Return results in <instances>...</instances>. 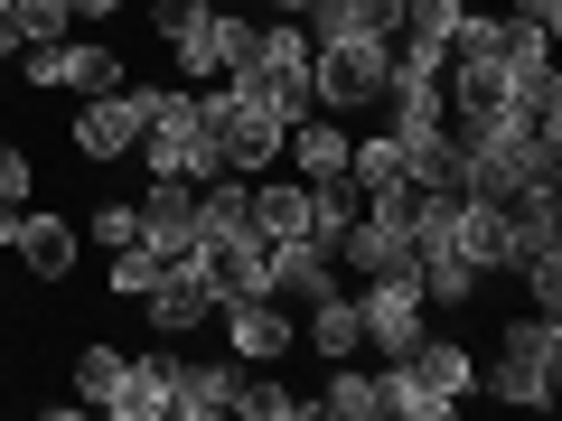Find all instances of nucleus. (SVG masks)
I'll return each instance as SVG.
<instances>
[{
	"label": "nucleus",
	"mask_w": 562,
	"mask_h": 421,
	"mask_svg": "<svg viewBox=\"0 0 562 421\" xmlns=\"http://www.w3.org/2000/svg\"><path fill=\"white\" fill-rule=\"evenodd\" d=\"M225 84H244L272 122L319 113V94H310V29L301 20H254V47H244V66H225Z\"/></svg>",
	"instance_id": "obj_1"
},
{
	"label": "nucleus",
	"mask_w": 562,
	"mask_h": 421,
	"mask_svg": "<svg viewBox=\"0 0 562 421\" xmlns=\"http://www.w3.org/2000/svg\"><path fill=\"white\" fill-rule=\"evenodd\" d=\"M487 394L516 402V412H553V384H562V319L553 309H525V319H506L497 338V365H487Z\"/></svg>",
	"instance_id": "obj_2"
},
{
	"label": "nucleus",
	"mask_w": 562,
	"mask_h": 421,
	"mask_svg": "<svg viewBox=\"0 0 562 421\" xmlns=\"http://www.w3.org/2000/svg\"><path fill=\"white\" fill-rule=\"evenodd\" d=\"M384 84H394V47H384V38H328V47H310V94H319V113H375Z\"/></svg>",
	"instance_id": "obj_3"
},
{
	"label": "nucleus",
	"mask_w": 562,
	"mask_h": 421,
	"mask_svg": "<svg viewBox=\"0 0 562 421\" xmlns=\"http://www.w3.org/2000/svg\"><path fill=\"white\" fill-rule=\"evenodd\" d=\"M160 103H169V84H132V76H122L113 94H94L76 122H66V140H76V150H85L94 169H103V160H132V150H140V132L160 122Z\"/></svg>",
	"instance_id": "obj_4"
},
{
	"label": "nucleus",
	"mask_w": 562,
	"mask_h": 421,
	"mask_svg": "<svg viewBox=\"0 0 562 421\" xmlns=\"http://www.w3.org/2000/svg\"><path fill=\"white\" fill-rule=\"evenodd\" d=\"M198 113H206V132H216V169H235V179H254V169H272L281 160V132L291 122H272L244 84H225L216 76V94H198Z\"/></svg>",
	"instance_id": "obj_5"
},
{
	"label": "nucleus",
	"mask_w": 562,
	"mask_h": 421,
	"mask_svg": "<svg viewBox=\"0 0 562 421\" xmlns=\"http://www.w3.org/2000/svg\"><path fill=\"white\" fill-rule=\"evenodd\" d=\"M150 179H216V132H206V113H198V94H169L160 103V122L140 132V150H132Z\"/></svg>",
	"instance_id": "obj_6"
},
{
	"label": "nucleus",
	"mask_w": 562,
	"mask_h": 421,
	"mask_svg": "<svg viewBox=\"0 0 562 421\" xmlns=\"http://www.w3.org/2000/svg\"><path fill=\"white\" fill-rule=\"evenodd\" d=\"M357 319H366V346H375L384 365L403 356V346L431 328V300H422V272L413 262H394V272H375V281H357Z\"/></svg>",
	"instance_id": "obj_7"
},
{
	"label": "nucleus",
	"mask_w": 562,
	"mask_h": 421,
	"mask_svg": "<svg viewBox=\"0 0 562 421\" xmlns=\"http://www.w3.org/2000/svg\"><path fill=\"white\" fill-rule=\"evenodd\" d=\"M132 206H140V243H150L169 272H188L198 243H206V235H198V187H188V179H150Z\"/></svg>",
	"instance_id": "obj_8"
},
{
	"label": "nucleus",
	"mask_w": 562,
	"mask_h": 421,
	"mask_svg": "<svg viewBox=\"0 0 562 421\" xmlns=\"http://www.w3.org/2000/svg\"><path fill=\"white\" fill-rule=\"evenodd\" d=\"M198 281L216 291V300H262L272 291V243L244 225V235H206L198 243Z\"/></svg>",
	"instance_id": "obj_9"
},
{
	"label": "nucleus",
	"mask_w": 562,
	"mask_h": 421,
	"mask_svg": "<svg viewBox=\"0 0 562 421\" xmlns=\"http://www.w3.org/2000/svg\"><path fill=\"white\" fill-rule=\"evenodd\" d=\"M244 47H254V20H244V10H206V20H188L179 38H169V57H179L188 84H216L225 66H244Z\"/></svg>",
	"instance_id": "obj_10"
},
{
	"label": "nucleus",
	"mask_w": 562,
	"mask_h": 421,
	"mask_svg": "<svg viewBox=\"0 0 562 421\" xmlns=\"http://www.w3.org/2000/svg\"><path fill=\"white\" fill-rule=\"evenodd\" d=\"M179 365L188 356H169V338H160L150 356L122 365V384L103 394V412H113V421H169V412H179Z\"/></svg>",
	"instance_id": "obj_11"
},
{
	"label": "nucleus",
	"mask_w": 562,
	"mask_h": 421,
	"mask_svg": "<svg viewBox=\"0 0 562 421\" xmlns=\"http://www.w3.org/2000/svg\"><path fill=\"white\" fill-rule=\"evenodd\" d=\"M216 319H225V356L235 365H281L291 338H301V319L281 300H216Z\"/></svg>",
	"instance_id": "obj_12"
},
{
	"label": "nucleus",
	"mask_w": 562,
	"mask_h": 421,
	"mask_svg": "<svg viewBox=\"0 0 562 421\" xmlns=\"http://www.w3.org/2000/svg\"><path fill=\"white\" fill-rule=\"evenodd\" d=\"M394 365H403V375H413V384H422V394H441V402H450V412H460V402H469V394H479V356H469V346H460V338H441V328H422V338H413V346H403V356H394Z\"/></svg>",
	"instance_id": "obj_13"
},
{
	"label": "nucleus",
	"mask_w": 562,
	"mask_h": 421,
	"mask_svg": "<svg viewBox=\"0 0 562 421\" xmlns=\"http://www.w3.org/2000/svg\"><path fill=\"white\" fill-rule=\"evenodd\" d=\"M76 253H85L76 216H47V206H20V235H10V262H20L29 281H66V272H76Z\"/></svg>",
	"instance_id": "obj_14"
},
{
	"label": "nucleus",
	"mask_w": 562,
	"mask_h": 421,
	"mask_svg": "<svg viewBox=\"0 0 562 421\" xmlns=\"http://www.w3.org/2000/svg\"><path fill=\"white\" fill-rule=\"evenodd\" d=\"M328 291H338V253H328V243H310V235L272 243V291H262V300L310 309V300H328Z\"/></svg>",
	"instance_id": "obj_15"
},
{
	"label": "nucleus",
	"mask_w": 562,
	"mask_h": 421,
	"mask_svg": "<svg viewBox=\"0 0 562 421\" xmlns=\"http://www.w3.org/2000/svg\"><path fill=\"white\" fill-rule=\"evenodd\" d=\"M450 253H469L487 281L516 272V235H506V206H497V197H469V187H460V216H450Z\"/></svg>",
	"instance_id": "obj_16"
},
{
	"label": "nucleus",
	"mask_w": 562,
	"mask_h": 421,
	"mask_svg": "<svg viewBox=\"0 0 562 421\" xmlns=\"http://www.w3.org/2000/svg\"><path fill=\"white\" fill-rule=\"evenodd\" d=\"M347 150H357L347 113H301L291 132H281V160L301 169V179H347Z\"/></svg>",
	"instance_id": "obj_17"
},
{
	"label": "nucleus",
	"mask_w": 562,
	"mask_h": 421,
	"mask_svg": "<svg viewBox=\"0 0 562 421\" xmlns=\"http://www.w3.org/2000/svg\"><path fill=\"white\" fill-rule=\"evenodd\" d=\"M140 319H150V328H160L169 346H179V338H198V328L216 319V291L198 281V262H188V272H160V291L140 300Z\"/></svg>",
	"instance_id": "obj_18"
},
{
	"label": "nucleus",
	"mask_w": 562,
	"mask_h": 421,
	"mask_svg": "<svg viewBox=\"0 0 562 421\" xmlns=\"http://www.w3.org/2000/svg\"><path fill=\"white\" fill-rule=\"evenodd\" d=\"M301 20H310V47H328V38H394L403 0H310Z\"/></svg>",
	"instance_id": "obj_19"
},
{
	"label": "nucleus",
	"mask_w": 562,
	"mask_h": 421,
	"mask_svg": "<svg viewBox=\"0 0 562 421\" xmlns=\"http://www.w3.org/2000/svg\"><path fill=\"white\" fill-rule=\"evenodd\" d=\"M310 412H328V421H384V375H366L357 356H338L328 384L310 394Z\"/></svg>",
	"instance_id": "obj_20"
},
{
	"label": "nucleus",
	"mask_w": 562,
	"mask_h": 421,
	"mask_svg": "<svg viewBox=\"0 0 562 421\" xmlns=\"http://www.w3.org/2000/svg\"><path fill=\"white\" fill-rule=\"evenodd\" d=\"M413 272H422V300H431V309H469V300L487 291V272H479L469 253H450V243H422Z\"/></svg>",
	"instance_id": "obj_21"
},
{
	"label": "nucleus",
	"mask_w": 562,
	"mask_h": 421,
	"mask_svg": "<svg viewBox=\"0 0 562 421\" xmlns=\"http://www.w3.org/2000/svg\"><path fill=\"white\" fill-rule=\"evenodd\" d=\"M291 319H301V338L319 346L328 365H338V356H357V346H366V319H357V291H328V300L291 309Z\"/></svg>",
	"instance_id": "obj_22"
},
{
	"label": "nucleus",
	"mask_w": 562,
	"mask_h": 421,
	"mask_svg": "<svg viewBox=\"0 0 562 421\" xmlns=\"http://www.w3.org/2000/svg\"><path fill=\"white\" fill-rule=\"evenodd\" d=\"M235 384H244L235 356H198V365H179V421H216V412H235Z\"/></svg>",
	"instance_id": "obj_23"
},
{
	"label": "nucleus",
	"mask_w": 562,
	"mask_h": 421,
	"mask_svg": "<svg viewBox=\"0 0 562 421\" xmlns=\"http://www.w3.org/2000/svg\"><path fill=\"white\" fill-rule=\"evenodd\" d=\"M254 235L262 243L310 235V179H254Z\"/></svg>",
	"instance_id": "obj_24"
},
{
	"label": "nucleus",
	"mask_w": 562,
	"mask_h": 421,
	"mask_svg": "<svg viewBox=\"0 0 562 421\" xmlns=\"http://www.w3.org/2000/svg\"><path fill=\"white\" fill-rule=\"evenodd\" d=\"M403 150V187H460L469 160H460V140L450 132H422V140H394Z\"/></svg>",
	"instance_id": "obj_25"
},
{
	"label": "nucleus",
	"mask_w": 562,
	"mask_h": 421,
	"mask_svg": "<svg viewBox=\"0 0 562 421\" xmlns=\"http://www.w3.org/2000/svg\"><path fill=\"white\" fill-rule=\"evenodd\" d=\"M235 412H254V421H310V394H291V384L272 375V365H244Z\"/></svg>",
	"instance_id": "obj_26"
},
{
	"label": "nucleus",
	"mask_w": 562,
	"mask_h": 421,
	"mask_svg": "<svg viewBox=\"0 0 562 421\" xmlns=\"http://www.w3.org/2000/svg\"><path fill=\"white\" fill-rule=\"evenodd\" d=\"M357 216H366V187L357 179H310V243H338Z\"/></svg>",
	"instance_id": "obj_27"
},
{
	"label": "nucleus",
	"mask_w": 562,
	"mask_h": 421,
	"mask_svg": "<svg viewBox=\"0 0 562 421\" xmlns=\"http://www.w3.org/2000/svg\"><path fill=\"white\" fill-rule=\"evenodd\" d=\"M347 179L375 197V187H403V150H394V132H366L357 150H347Z\"/></svg>",
	"instance_id": "obj_28"
},
{
	"label": "nucleus",
	"mask_w": 562,
	"mask_h": 421,
	"mask_svg": "<svg viewBox=\"0 0 562 421\" xmlns=\"http://www.w3.org/2000/svg\"><path fill=\"white\" fill-rule=\"evenodd\" d=\"M66 84H76V94H113L122 84V47H103V38H66Z\"/></svg>",
	"instance_id": "obj_29"
},
{
	"label": "nucleus",
	"mask_w": 562,
	"mask_h": 421,
	"mask_svg": "<svg viewBox=\"0 0 562 421\" xmlns=\"http://www.w3.org/2000/svg\"><path fill=\"white\" fill-rule=\"evenodd\" d=\"M122 365H132V356H122V346H103V338L76 356V402H85V412H103V394L122 384Z\"/></svg>",
	"instance_id": "obj_30"
},
{
	"label": "nucleus",
	"mask_w": 562,
	"mask_h": 421,
	"mask_svg": "<svg viewBox=\"0 0 562 421\" xmlns=\"http://www.w3.org/2000/svg\"><path fill=\"white\" fill-rule=\"evenodd\" d=\"M160 272H169V262L150 253V243H122V253H113V300H150Z\"/></svg>",
	"instance_id": "obj_31"
},
{
	"label": "nucleus",
	"mask_w": 562,
	"mask_h": 421,
	"mask_svg": "<svg viewBox=\"0 0 562 421\" xmlns=\"http://www.w3.org/2000/svg\"><path fill=\"white\" fill-rule=\"evenodd\" d=\"M384 412H394V421H450V402H441V394H422L403 365H384Z\"/></svg>",
	"instance_id": "obj_32"
},
{
	"label": "nucleus",
	"mask_w": 562,
	"mask_h": 421,
	"mask_svg": "<svg viewBox=\"0 0 562 421\" xmlns=\"http://www.w3.org/2000/svg\"><path fill=\"white\" fill-rule=\"evenodd\" d=\"M516 281H525V300H535V309H553V319H562V243H553V253H525Z\"/></svg>",
	"instance_id": "obj_33"
},
{
	"label": "nucleus",
	"mask_w": 562,
	"mask_h": 421,
	"mask_svg": "<svg viewBox=\"0 0 562 421\" xmlns=\"http://www.w3.org/2000/svg\"><path fill=\"white\" fill-rule=\"evenodd\" d=\"M10 10H20V47L66 38V29H76V10H66V0H10Z\"/></svg>",
	"instance_id": "obj_34"
},
{
	"label": "nucleus",
	"mask_w": 562,
	"mask_h": 421,
	"mask_svg": "<svg viewBox=\"0 0 562 421\" xmlns=\"http://www.w3.org/2000/svg\"><path fill=\"white\" fill-rule=\"evenodd\" d=\"M94 243H103V253L140 243V206H94Z\"/></svg>",
	"instance_id": "obj_35"
},
{
	"label": "nucleus",
	"mask_w": 562,
	"mask_h": 421,
	"mask_svg": "<svg viewBox=\"0 0 562 421\" xmlns=\"http://www.w3.org/2000/svg\"><path fill=\"white\" fill-rule=\"evenodd\" d=\"M29 179H38V160H29L20 140H0V197H10V206H29Z\"/></svg>",
	"instance_id": "obj_36"
},
{
	"label": "nucleus",
	"mask_w": 562,
	"mask_h": 421,
	"mask_svg": "<svg viewBox=\"0 0 562 421\" xmlns=\"http://www.w3.org/2000/svg\"><path fill=\"white\" fill-rule=\"evenodd\" d=\"M206 10H216V0H150V29H160V38H179V29L206 20Z\"/></svg>",
	"instance_id": "obj_37"
},
{
	"label": "nucleus",
	"mask_w": 562,
	"mask_h": 421,
	"mask_svg": "<svg viewBox=\"0 0 562 421\" xmlns=\"http://www.w3.org/2000/svg\"><path fill=\"white\" fill-rule=\"evenodd\" d=\"M10 57H20V10L0 0V76H10Z\"/></svg>",
	"instance_id": "obj_38"
},
{
	"label": "nucleus",
	"mask_w": 562,
	"mask_h": 421,
	"mask_svg": "<svg viewBox=\"0 0 562 421\" xmlns=\"http://www.w3.org/2000/svg\"><path fill=\"white\" fill-rule=\"evenodd\" d=\"M66 10H76V20H113L122 0H66Z\"/></svg>",
	"instance_id": "obj_39"
},
{
	"label": "nucleus",
	"mask_w": 562,
	"mask_h": 421,
	"mask_svg": "<svg viewBox=\"0 0 562 421\" xmlns=\"http://www.w3.org/2000/svg\"><path fill=\"white\" fill-rule=\"evenodd\" d=\"M10 235H20V206H10V197H0V253H10Z\"/></svg>",
	"instance_id": "obj_40"
},
{
	"label": "nucleus",
	"mask_w": 562,
	"mask_h": 421,
	"mask_svg": "<svg viewBox=\"0 0 562 421\" xmlns=\"http://www.w3.org/2000/svg\"><path fill=\"white\" fill-rule=\"evenodd\" d=\"M262 10H281V20H301V10H310V0H262Z\"/></svg>",
	"instance_id": "obj_41"
},
{
	"label": "nucleus",
	"mask_w": 562,
	"mask_h": 421,
	"mask_svg": "<svg viewBox=\"0 0 562 421\" xmlns=\"http://www.w3.org/2000/svg\"><path fill=\"white\" fill-rule=\"evenodd\" d=\"M0 262H10V253H0Z\"/></svg>",
	"instance_id": "obj_42"
}]
</instances>
